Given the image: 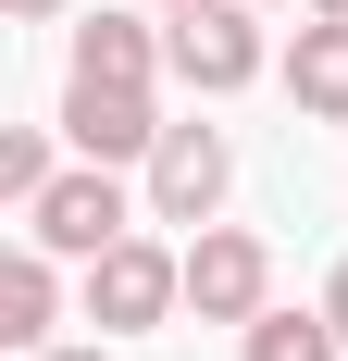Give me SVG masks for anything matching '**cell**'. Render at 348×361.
I'll list each match as a JSON object with an SVG mask.
<instances>
[{
  "label": "cell",
  "instance_id": "cell-1",
  "mask_svg": "<svg viewBox=\"0 0 348 361\" xmlns=\"http://www.w3.org/2000/svg\"><path fill=\"white\" fill-rule=\"evenodd\" d=\"M162 312H187V250H162V237H112V250L87 262V324H100V336H149Z\"/></svg>",
  "mask_w": 348,
  "mask_h": 361
},
{
  "label": "cell",
  "instance_id": "cell-2",
  "mask_svg": "<svg viewBox=\"0 0 348 361\" xmlns=\"http://www.w3.org/2000/svg\"><path fill=\"white\" fill-rule=\"evenodd\" d=\"M187 312L199 324H261L274 312V250L249 224H199L187 237Z\"/></svg>",
  "mask_w": 348,
  "mask_h": 361
},
{
  "label": "cell",
  "instance_id": "cell-3",
  "mask_svg": "<svg viewBox=\"0 0 348 361\" xmlns=\"http://www.w3.org/2000/svg\"><path fill=\"white\" fill-rule=\"evenodd\" d=\"M162 50H174V75L199 87V100H237L249 75H261V25H249V0H187L162 25Z\"/></svg>",
  "mask_w": 348,
  "mask_h": 361
},
{
  "label": "cell",
  "instance_id": "cell-4",
  "mask_svg": "<svg viewBox=\"0 0 348 361\" xmlns=\"http://www.w3.org/2000/svg\"><path fill=\"white\" fill-rule=\"evenodd\" d=\"M25 237L50 262H100L112 237H137V224H125V187H112V162H87V175H50L25 200Z\"/></svg>",
  "mask_w": 348,
  "mask_h": 361
},
{
  "label": "cell",
  "instance_id": "cell-5",
  "mask_svg": "<svg viewBox=\"0 0 348 361\" xmlns=\"http://www.w3.org/2000/svg\"><path fill=\"white\" fill-rule=\"evenodd\" d=\"M224 175H237L224 125H162V149H149V224H211Z\"/></svg>",
  "mask_w": 348,
  "mask_h": 361
},
{
  "label": "cell",
  "instance_id": "cell-6",
  "mask_svg": "<svg viewBox=\"0 0 348 361\" xmlns=\"http://www.w3.org/2000/svg\"><path fill=\"white\" fill-rule=\"evenodd\" d=\"M63 137L87 149V162H149V149H162V100L125 87V75H75L63 87Z\"/></svg>",
  "mask_w": 348,
  "mask_h": 361
},
{
  "label": "cell",
  "instance_id": "cell-7",
  "mask_svg": "<svg viewBox=\"0 0 348 361\" xmlns=\"http://www.w3.org/2000/svg\"><path fill=\"white\" fill-rule=\"evenodd\" d=\"M50 312H63V274H50V250H13L0 262V349H50Z\"/></svg>",
  "mask_w": 348,
  "mask_h": 361
},
{
  "label": "cell",
  "instance_id": "cell-8",
  "mask_svg": "<svg viewBox=\"0 0 348 361\" xmlns=\"http://www.w3.org/2000/svg\"><path fill=\"white\" fill-rule=\"evenodd\" d=\"M286 87H299V112L348 125V25H336V13H311V25H299V50H286Z\"/></svg>",
  "mask_w": 348,
  "mask_h": 361
},
{
  "label": "cell",
  "instance_id": "cell-9",
  "mask_svg": "<svg viewBox=\"0 0 348 361\" xmlns=\"http://www.w3.org/2000/svg\"><path fill=\"white\" fill-rule=\"evenodd\" d=\"M149 63H174V50L137 25V13H100V25H75V75H125V87H149Z\"/></svg>",
  "mask_w": 348,
  "mask_h": 361
},
{
  "label": "cell",
  "instance_id": "cell-10",
  "mask_svg": "<svg viewBox=\"0 0 348 361\" xmlns=\"http://www.w3.org/2000/svg\"><path fill=\"white\" fill-rule=\"evenodd\" d=\"M348 336H336V312H261L249 324V361H336Z\"/></svg>",
  "mask_w": 348,
  "mask_h": 361
},
{
  "label": "cell",
  "instance_id": "cell-11",
  "mask_svg": "<svg viewBox=\"0 0 348 361\" xmlns=\"http://www.w3.org/2000/svg\"><path fill=\"white\" fill-rule=\"evenodd\" d=\"M50 187V137L37 125H0V200H37Z\"/></svg>",
  "mask_w": 348,
  "mask_h": 361
},
{
  "label": "cell",
  "instance_id": "cell-12",
  "mask_svg": "<svg viewBox=\"0 0 348 361\" xmlns=\"http://www.w3.org/2000/svg\"><path fill=\"white\" fill-rule=\"evenodd\" d=\"M323 312H336V336H348V262H336V274H323Z\"/></svg>",
  "mask_w": 348,
  "mask_h": 361
},
{
  "label": "cell",
  "instance_id": "cell-13",
  "mask_svg": "<svg viewBox=\"0 0 348 361\" xmlns=\"http://www.w3.org/2000/svg\"><path fill=\"white\" fill-rule=\"evenodd\" d=\"M25 361H112V336H100V349H25Z\"/></svg>",
  "mask_w": 348,
  "mask_h": 361
},
{
  "label": "cell",
  "instance_id": "cell-14",
  "mask_svg": "<svg viewBox=\"0 0 348 361\" xmlns=\"http://www.w3.org/2000/svg\"><path fill=\"white\" fill-rule=\"evenodd\" d=\"M13 13H25V25H50V13H63V0H13Z\"/></svg>",
  "mask_w": 348,
  "mask_h": 361
},
{
  "label": "cell",
  "instance_id": "cell-15",
  "mask_svg": "<svg viewBox=\"0 0 348 361\" xmlns=\"http://www.w3.org/2000/svg\"><path fill=\"white\" fill-rule=\"evenodd\" d=\"M311 13H336V25H348V0H311Z\"/></svg>",
  "mask_w": 348,
  "mask_h": 361
},
{
  "label": "cell",
  "instance_id": "cell-16",
  "mask_svg": "<svg viewBox=\"0 0 348 361\" xmlns=\"http://www.w3.org/2000/svg\"><path fill=\"white\" fill-rule=\"evenodd\" d=\"M149 13H187V0H149Z\"/></svg>",
  "mask_w": 348,
  "mask_h": 361
},
{
  "label": "cell",
  "instance_id": "cell-17",
  "mask_svg": "<svg viewBox=\"0 0 348 361\" xmlns=\"http://www.w3.org/2000/svg\"><path fill=\"white\" fill-rule=\"evenodd\" d=\"M249 13H261V0H249Z\"/></svg>",
  "mask_w": 348,
  "mask_h": 361
}]
</instances>
